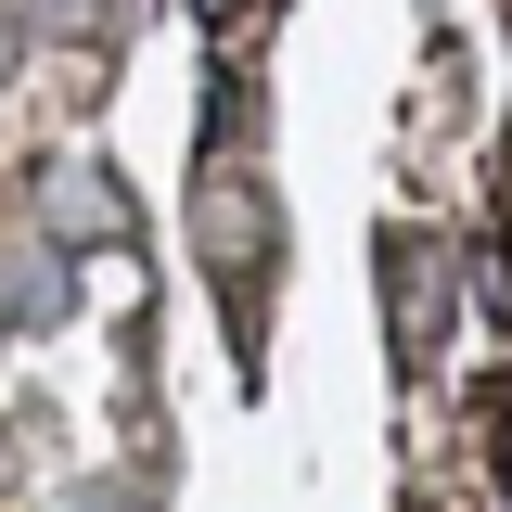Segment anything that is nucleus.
Returning <instances> with one entry per match:
<instances>
[{"label": "nucleus", "mask_w": 512, "mask_h": 512, "mask_svg": "<svg viewBox=\"0 0 512 512\" xmlns=\"http://www.w3.org/2000/svg\"><path fill=\"white\" fill-rule=\"evenodd\" d=\"M39 218H52V244H116L128 231V192L90 167V154H64V167H39Z\"/></svg>", "instance_id": "obj_1"}, {"label": "nucleus", "mask_w": 512, "mask_h": 512, "mask_svg": "<svg viewBox=\"0 0 512 512\" xmlns=\"http://www.w3.org/2000/svg\"><path fill=\"white\" fill-rule=\"evenodd\" d=\"M39 39H103V0H13Z\"/></svg>", "instance_id": "obj_2"}, {"label": "nucleus", "mask_w": 512, "mask_h": 512, "mask_svg": "<svg viewBox=\"0 0 512 512\" xmlns=\"http://www.w3.org/2000/svg\"><path fill=\"white\" fill-rule=\"evenodd\" d=\"M13 308H26V320L64 308V256H26V269H13Z\"/></svg>", "instance_id": "obj_3"}, {"label": "nucleus", "mask_w": 512, "mask_h": 512, "mask_svg": "<svg viewBox=\"0 0 512 512\" xmlns=\"http://www.w3.org/2000/svg\"><path fill=\"white\" fill-rule=\"evenodd\" d=\"M13 39H26V13H13V0H0V77H13Z\"/></svg>", "instance_id": "obj_4"}]
</instances>
